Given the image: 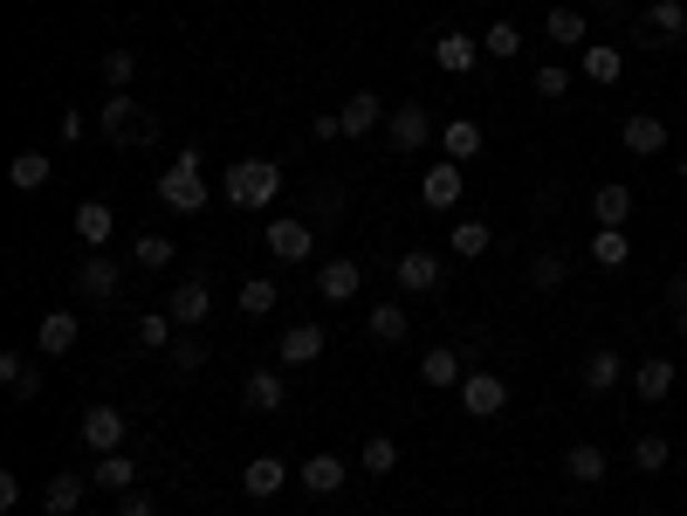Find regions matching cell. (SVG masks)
<instances>
[{
	"instance_id": "obj_1",
	"label": "cell",
	"mask_w": 687,
	"mask_h": 516,
	"mask_svg": "<svg viewBox=\"0 0 687 516\" xmlns=\"http://www.w3.org/2000/svg\"><path fill=\"white\" fill-rule=\"evenodd\" d=\"M220 193H227V207H268L282 193V166H275V158H234Z\"/></svg>"
},
{
	"instance_id": "obj_2",
	"label": "cell",
	"mask_w": 687,
	"mask_h": 516,
	"mask_svg": "<svg viewBox=\"0 0 687 516\" xmlns=\"http://www.w3.org/2000/svg\"><path fill=\"white\" fill-rule=\"evenodd\" d=\"M97 132H104L110 145H151V138H158V110L138 104V97H104Z\"/></svg>"
},
{
	"instance_id": "obj_3",
	"label": "cell",
	"mask_w": 687,
	"mask_h": 516,
	"mask_svg": "<svg viewBox=\"0 0 687 516\" xmlns=\"http://www.w3.org/2000/svg\"><path fill=\"white\" fill-rule=\"evenodd\" d=\"M158 201H166L173 214H199L207 207V186H199V152H173V166L158 173Z\"/></svg>"
},
{
	"instance_id": "obj_4",
	"label": "cell",
	"mask_w": 687,
	"mask_h": 516,
	"mask_svg": "<svg viewBox=\"0 0 687 516\" xmlns=\"http://www.w3.org/2000/svg\"><path fill=\"white\" fill-rule=\"evenodd\" d=\"M461 407H468L474 420H495V413L509 407V379H502V372H468V379H461Z\"/></svg>"
},
{
	"instance_id": "obj_5",
	"label": "cell",
	"mask_w": 687,
	"mask_h": 516,
	"mask_svg": "<svg viewBox=\"0 0 687 516\" xmlns=\"http://www.w3.org/2000/svg\"><path fill=\"white\" fill-rule=\"evenodd\" d=\"M268 255H275V262H310V255H316L310 221H289V214L268 221Z\"/></svg>"
},
{
	"instance_id": "obj_6",
	"label": "cell",
	"mask_w": 687,
	"mask_h": 516,
	"mask_svg": "<svg viewBox=\"0 0 687 516\" xmlns=\"http://www.w3.org/2000/svg\"><path fill=\"white\" fill-rule=\"evenodd\" d=\"M275 359H282V366H316V359H323V324H282Z\"/></svg>"
},
{
	"instance_id": "obj_7",
	"label": "cell",
	"mask_w": 687,
	"mask_h": 516,
	"mask_svg": "<svg viewBox=\"0 0 687 516\" xmlns=\"http://www.w3.org/2000/svg\"><path fill=\"white\" fill-rule=\"evenodd\" d=\"M166 317H173V324H186V331H199V324H207V317H214V290H207V283H199V275H193V283H179V290H173Z\"/></svg>"
},
{
	"instance_id": "obj_8",
	"label": "cell",
	"mask_w": 687,
	"mask_h": 516,
	"mask_svg": "<svg viewBox=\"0 0 687 516\" xmlns=\"http://www.w3.org/2000/svg\"><path fill=\"white\" fill-rule=\"evenodd\" d=\"M84 448L90 455H117V448H125V413H117V407H90L84 413Z\"/></svg>"
},
{
	"instance_id": "obj_9",
	"label": "cell",
	"mask_w": 687,
	"mask_h": 516,
	"mask_svg": "<svg viewBox=\"0 0 687 516\" xmlns=\"http://www.w3.org/2000/svg\"><path fill=\"white\" fill-rule=\"evenodd\" d=\"M117 283H125V262H110L104 249H90V262L84 269H76V290H84V296H117Z\"/></svg>"
},
{
	"instance_id": "obj_10",
	"label": "cell",
	"mask_w": 687,
	"mask_h": 516,
	"mask_svg": "<svg viewBox=\"0 0 687 516\" xmlns=\"http://www.w3.org/2000/svg\"><path fill=\"white\" fill-rule=\"evenodd\" d=\"M357 283H365V269H357L351 255H337V262H323V269H316L323 303H351V296H357Z\"/></svg>"
},
{
	"instance_id": "obj_11",
	"label": "cell",
	"mask_w": 687,
	"mask_h": 516,
	"mask_svg": "<svg viewBox=\"0 0 687 516\" xmlns=\"http://www.w3.org/2000/svg\"><path fill=\"white\" fill-rule=\"evenodd\" d=\"M385 132H392L399 152H420L426 132H433V125H426V104H399V110H385Z\"/></svg>"
},
{
	"instance_id": "obj_12",
	"label": "cell",
	"mask_w": 687,
	"mask_h": 516,
	"mask_svg": "<svg viewBox=\"0 0 687 516\" xmlns=\"http://www.w3.org/2000/svg\"><path fill=\"white\" fill-rule=\"evenodd\" d=\"M420 201H426V207H454V201H461V166H454V158H433V166H426Z\"/></svg>"
},
{
	"instance_id": "obj_13",
	"label": "cell",
	"mask_w": 687,
	"mask_h": 516,
	"mask_svg": "<svg viewBox=\"0 0 687 516\" xmlns=\"http://www.w3.org/2000/svg\"><path fill=\"white\" fill-rule=\"evenodd\" d=\"M84 496H90V483H84V475H49V483H42V509L49 516H76V509H84Z\"/></svg>"
},
{
	"instance_id": "obj_14",
	"label": "cell",
	"mask_w": 687,
	"mask_h": 516,
	"mask_svg": "<svg viewBox=\"0 0 687 516\" xmlns=\"http://www.w3.org/2000/svg\"><path fill=\"white\" fill-rule=\"evenodd\" d=\"M639 35H654L660 49L680 42V35H687V8H680V0H654V8H646V21H639Z\"/></svg>"
},
{
	"instance_id": "obj_15",
	"label": "cell",
	"mask_w": 687,
	"mask_h": 516,
	"mask_svg": "<svg viewBox=\"0 0 687 516\" xmlns=\"http://www.w3.org/2000/svg\"><path fill=\"white\" fill-rule=\"evenodd\" d=\"M76 338H84V324H76V310H49L42 317V359H69Z\"/></svg>"
},
{
	"instance_id": "obj_16",
	"label": "cell",
	"mask_w": 687,
	"mask_h": 516,
	"mask_svg": "<svg viewBox=\"0 0 687 516\" xmlns=\"http://www.w3.org/2000/svg\"><path fill=\"white\" fill-rule=\"evenodd\" d=\"M282 483H289V468H282V461H275V455H255V461H248V468H241V489H248V496H255V503H268V496H275V489H282Z\"/></svg>"
},
{
	"instance_id": "obj_17",
	"label": "cell",
	"mask_w": 687,
	"mask_h": 516,
	"mask_svg": "<svg viewBox=\"0 0 687 516\" xmlns=\"http://www.w3.org/2000/svg\"><path fill=\"white\" fill-rule=\"evenodd\" d=\"M392 275H399V290H413V296H426V290L440 283V262H433L426 249H413V255H399V262H392Z\"/></svg>"
},
{
	"instance_id": "obj_18",
	"label": "cell",
	"mask_w": 687,
	"mask_h": 516,
	"mask_svg": "<svg viewBox=\"0 0 687 516\" xmlns=\"http://www.w3.org/2000/svg\"><path fill=\"white\" fill-rule=\"evenodd\" d=\"M474 56H481V42H474V35H461V28H448V35H440V42H433V62L448 69V76L474 69Z\"/></svg>"
},
{
	"instance_id": "obj_19",
	"label": "cell",
	"mask_w": 687,
	"mask_h": 516,
	"mask_svg": "<svg viewBox=\"0 0 687 516\" xmlns=\"http://www.w3.org/2000/svg\"><path fill=\"white\" fill-rule=\"evenodd\" d=\"M97 489H110V496H131V483H138V461L117 448V455H97V475H90Z\"/></svg>"
},
{
	"instance_id": "obj_20",
	"label": "cell",
	"mask_w": 687,
	"mask_h": 516,
	"mask_svg": "<svg viewBox=\"0 0 687 516\" xmlns=\"http://www.w3.org/2000/svg\"><path fill=\"white\" fill-rule=\"evenodd\" d=\"M296 483H303L310 496H337V489H344V461H337V455H310Z\"/></svg>"
},
{
	"instance_id": "obj_21",
	"label": "cell",
	"mask_w": 687,
	"mask_h": 516,
	"mask_svg": "<svg viewBox=\"0 0 687 516\" xmlns=\"http://www.w3.org/2000/svg\"><path fill=\"white\" fill-rule=\"evenodd\" d=\"M591 221H598V227H626V221H632V193H626L619 179L598 186V193H591Z\"/></svg>"
},
{
	"instance_id": "obj_22",
	"label": "cell",
	"mask_w": 687,
	"mask_h": 516,
	"mask_svg": "<svg viewBox=\"0 0 687 516\" xmlns=\"http://www.w3.org/2000/svg\"><path fill=\"white\" fill-rule=\"evenodd\" d=\"M241 400H248L255 413H282V400H289V386H282V372H248V386H241Z\"/></svg>"
},
{
	"instance_id": "obj_23",
	"label": "cell",
	"mask_w": 687,
	"mask_h": 516,
	"mask_svg": "<svg viewBox=\"0 0 687 516\" xmlns=\"http://www.w3.org/2000/svg\"><path fill=\"white\" fill-rule=\"evenodd\" d=\"M626 379H632L639 400H667V392H674V359H646V366H632Z\"/></svg>"
},
{
	"instance_id": "obj_24",
	"label": "cell",
	"mask_w": 687,
	"mask_h": 516,
	"mask_svg": "<svg viewBox=\"0 0 687 516\" xmlns=\"http://www.w3.org/2000/svg\"><path fill=\"white\" fill-rule=\"evenodd\" d=\"M0 386H8L14 400H35V392H42V372H35L21 351H0Z\"/></svg>"
},
{
	"instance_id": "obj_25",
	"label": "cell",
	"mask_w": 687,
	"mask_h": 516,
	"mask_svg": "<svg viewBox=\"0 0 687 516\" xmlns=\"http://www.w3.org/2000/svg\"><path fill=\"white\" fill-rule=\"evenodd\" d=\"M440 152H448L454 166H468V158H481V125H474V117H454V125L440 132Z\"/></svg>"
},
{
	"instance_id": "obj_26",
	"label": "cell",
	"mask_w": 687,
	"mask_h": 516,
	"mask_svg": "<svg viewBox=\"0 0 687 516\" xmlns=\"http://www.w3.org/2000/svg\"><path fill=\"white\" fill-rule=\"evenodd\" d=\"M337 117H344V138H365L379 117H385V104H379L372 90H357V97H344V110H337Z\"/></svg>"
},
{
	"instance_id": "obj_27",
	"label": "cell",
	"mask_w": 687,
	"mask_h": 516,
	"mask_svg": "<svg viewBox=\"0 0 687 516\" xmlns=\"http://www.w3.org/2000/svg\"><path fill=\"white\" fill-rule=\"evenodd\" d=\"M619 379H626V359H619L612 344H598L591 359H585V386H591V392H612Z\"/></svg>"
},
{
	"instance_id": "obj_28",
	"label": "cell",
	"mask_w": 687,
	"mask_h": 516,
	"mask_svg": "<svg viewBox=\"0 0 687 516\" xmlns=\"http://www.w3.org/2000/svg\"><path fill=\"white\" fill-rule=\"evenodd\" d=\"M49 173H56V158H49V152H14V166H8V179H14L21 193L49 186Z\"/></svg>"
},
{
	"instance_id": "obj_29",
	"label": "cell",
	"mask_w": 687,
	"mask_h": 516,
	"mask_svg": "<svg viewBox=\"0 0 687 516\" xmlns=\"http://www.w3.org/2000/svg\"><path fill=\"white\" fill-rule=\"evenodd\" d=\"M591 262H598V269H626V262H632L626 227H598V234H591Z\"/></svg>"
},
{
	"instance_id": "obj_30",
	"label": "cell",
	"mask_w": 687,
	"mask_h": 516,
	"mask_svg": "<svg viewBox=\"0 0 687 516\" xmlns=\"http://www.w3.org/2000/svg\"><path fill=\"white\" fill-rule=\"evenodd\" d=\"M110 227H117V214H110L104 201H84V207H76V234H84L90 249H104V242H110Z\"/></svg>"
},
{
	"instance_id": "obj_31",
	"label": "cell",
	"mask_w": 687,
	"mask_h": 516,
	"mask_svg": "<svg viewBox=\"0 0 687 516\" xmlns=\"http://www.w3.org/2000/svg\"><path fill=\"white\" fill-rule=\"evenodd\" d=\"M365 331H372L379 344H399V338H406V303H372Z\"/></svg>"
},
{
	"instance_id": "obj_32",
	"label": "cell",
	"mask_w": 687,
	"mask_h": 516,
	"mask_svg": "<svg viewBox=\"0 0 687 516\" xmlns=\"http://www.w3.org/2000/svg\"><path fill=\"white\" fill-rule=\"evenodd\" d=\"M619 69H626V56L612 42H585V76L591 84H619Z\"/></svg>"
},
{
	"instance_id": "obj_33",
	"label": "cell",
	"mask_w": 687,
	"mask_h": 516,
	"mask_svg": "<svg viewBox=\"0 0 687 516\" xmlns=\"http://www.w3.org/2000/svg\"><path fill=\"white\" fill-rule=\"evenodd\" d=\"M619 138H626V152H639V158H646V152H660V145H667V125H660V117H626V132H619Z\"/></svg>"
},
{
	"instance_id": "obj_34",
	"label": "cell",
	"mask_w": 687,
	"mask_h": 516,
	"mask_svg": "<svg viewBox=\"0 0 687 516\" xmlns=\"http://www.w3.org/2000/svg\"><path fill=\"white\" fill-rule=\"evenodd\" d=\"M543 35H550V42H563V49H585V14H578V8H550Z\"/></svg>"
},
{
	"instance_id": "obj_35",
	"label": "cell",
	"mask_w": 687,
	"mask_h": 516,
	"mask_svg": "<svg viewBox=\"0 0 687 516\" xmlns=\"http://www.w3.org/2000/svg\"><path fill=\"white\" fill-rule=\"evenodd\" d=\"M563 468H571V483H605V448L578 441L571 455H563Z\"/></svg>"
},
{
	"instance_id": "obj_36",
	"label": "cell",
	"mask_w": 687,
	"mask_h": 516,
	"mask_svg": "<svg viewBox=\"0 0 687 516\" xmlns=\"http://www.w3.org/2000/svg\"><path fill=\"white\" fill-rule=\"evenodd\" d=\"M131 76H138V56H131V49H104V84H110V97H125Z\"/></svg>"
},
{
	"instance_id": "obj_37",
	"label": "cell",
	"mask_w": 687,
	"mask_h": 516,
	"mask_svg": "<svg viewBox=\"0 0 687 516\" xmlns=\"http://www.w3.org/2000/svg\"><path fill=\"white\" fill-rule=\"evenodd\" d=\"M179 249H173V234H138V242H131V262L138 269H166Z\"/></svg>"
},
{
	"instance_id": "obj_38",
	"label": "cell",
	"mask_w": 687,
	"mask_h": 516,
	"mask_svg": "<svg viewBox=\"0 0 687 516\" xmlns=\"http://www.w3.org/2000/svg\"><path fill=\"white\" fill-rule=\"evenodd\" d=\"M674 461V448H667V434H639V448H632V468L639 475H660Z\"/></svg>"
},
{
	"instance_id": "obj_39",
	"label": "cell",
	"mask_w": 687,
	"mask_h": 516,
	"mask_svg": "<svg viewBox=\"0 0 687 516\" xmlns=\"http://www.w3.org/2000/svg\"><path fill=\"white\" fill-rule=\"evenodd\" d=\"M357 461H365V475H392V468H399V441H385V434H365V455H357Z\"/></svg>"
},
{
	"instance_id": "obj_40",
	"label": "cell",
	"mask_w": 687,
	"mask_h": 516,
	"mask_svg": "<svg viewBox=\"0 0 687 516\" xmlns=\"http://www.w3.org/2000/svg\"><path fill=\"white\" fill-rule=\"evenodd\" d=\"M420 379H426V386H461L468 372H461V359H454V351H426V366H420Z\"/></svg>"
},
{
	"instance_id": "obj_41",
	"label": "cell",
	"mask_w": 687,
	"mask_h": 516,
	"mask_svg": "<svg viewBox=\"0 0 687 516\" xmlns=\"http://www.w3.org/2000/svg\"><path fill=\"white\" fill-rule=\"evenodd\" d=\"M481 49H489L495 62H509V56H522V28H516V21H495L489 35H481Z\"/></svg>"
},
{
	"instance_id": "obj_42",
	"label": "cell",
	"mask_w": 687,
	"mask_h": 516,
	"mask_svg": "<svg viewBox=\"0 0 687 516\" xmlns=\"http://www.w3.org/2000/svg\"><path fill=\"white\" fill-rule=\"evenodd\" d=\"M563 275H571V255H557V249H543V255L530 262V283H537V290H557Z\"/></svg>"
},
{
	"instance_id": "obj_43",
	"label": "cell",
	"mask_w": 687,
	"mask_h": 516,
	"mask_svg": "<svg viewBox=\"0 0 687 516\" xmlns=\"http://www.w3.org/2000/svg\"><path fill=\"white\" fill-rule=\"evenodd\" d=\"M489 221H454V255H489Z\"/></svg>"
},
{
	"instance_id": "obj_44",
	"label": "cell",
	"mask_w": 687,
	"mask_h": 516,
	"mask_svg": "<svg viewBox=\"0 0 687 516\" xmlns=\"http://www.w3.org/2000/svg\"><path fill=\"white\" fill-rule=\"evenodd\" d=\"M275 310V283L255 275V283H241V317H268Z\"/></svg>"
},
{
	"instance_id": "obj_45",
	"label": "cell",
	"mask_w": 687,
	"mask_h": 516,
	"mask_svg": "<svg viewBox=\"0 0 687 516\" xmlns=\"http://www.w3.org/2000/svg\"><path fill=\"white\" fill-rule=\"evenodd\" d=\"M138 344L145 351H173V317H138Z\"/></svg>"
},
{
	"instance_id": "obj_46",
	"label": "cell",
	"mask_w": 687,
	"mask_h": 516,
	"mask_svg": "<svg viewBox=\"0 0 687 516\" xmlns=\"http://www.w3.org/2000/svg\"><path fill=\"white\" fill-rule=\"evenodd\" d=\"M199 366H207V344H199L193 331H186V338H173V372H199Z\"/></svg>"
},
{
	"instance_id": "obj_47",
	"label": "cell",
	"mask_w": 687,
	"mask_h": 516,
	"mask_svg": "<svg viewBox=\"0 0 687 516\" xmlns=\"http://www.w3.org/2000/svg\"><path fill=\"white\" fill-rule=\"evenodd\" d=\"M563 90H571V76H563L557 62H543L537 69V97H563Z\"/></svg>"
},
{
	"instance_id": "obj_48",
	"label": "cell",
	"mask_w": 687,
	"mask_h": 516,
	"mask_svg": "<svg viewBox=\"0 0 687 516\" xmlns=\"http://www.w3.org/2000/svg\"><path fill=\"white\" fill-rule=\"evenodd\" d=\"M310 132L331 145V138H344V117H337V110H316V125H310Z\"/></svg>"
},
{
	"instance_id": "obj_49",
	"label": "cell",
	"mask_w": 687,
	"mask_h": 516,
	"mask_svg": "<svg viewBox=\"0 0 687 516\" xmlns=\"http://www.w3.org/2000/svg\"><path fill=\"white\" fill-rule=\"evenodd\" d=\"M117 516H158V509H151V496H125V503H117Z\"/></svg>"
},
{
	"instance_id": "obj_50",
	"label": "cell",
	"mask_w": 687,
	"mask_h": 516,
	"mask_svg": "<svg viewBox=\"0 0 687 516\" xmlns=\"http://www.w3.org/2000/svg\"><path fill=\"white\" fill-rule=\"evenodd\" d=\"M674 310H680V317H674V331L687 338V283H674Z\"/></svg>"
},
{
	"instance_id": "obj_51",
	"label": "cell",
	"mask_w": 687,
	"mask_h": 516,
	"mask_svg": "<svg viewBox=\"0 0 687 516\" xmlns=\"http://www.w3.org/2000/svg\"><path fill=\"white\" fill-rule=\"evenodd\" d=\"M680 186H687V152H680Z\"/></svg>"
},
{
	"instance_id": "obj_52",
	"label": "cell",
	"mask_w": 687,
	"mask_h": 516,
	"mask_svg": "<svg viewBox=\"0 0 687 516\" xmlns=\"http://www.w3.org/2000/svg\"><path fill=\"white\" fill-rule=\"evenodd\" d=\"M591 8H619V0H591Z\"/></svg>"
}]
</instances>
